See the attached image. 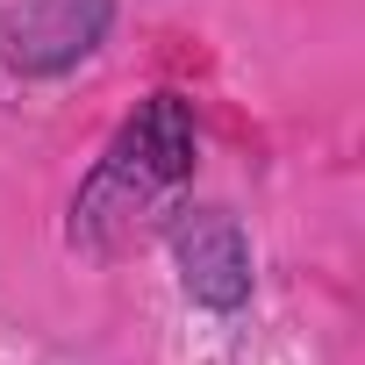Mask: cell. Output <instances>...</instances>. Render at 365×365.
I'll return each mask as SVG.
<instances>
[{
	"instance_id": "6da1fadb",
	"label": "cell",
	"mask_w": 365,
	"mask_h": 365,
	"mask_svg": "<svg viewBox=\"0 0 365 365\" xmlns=\"http://www.w3.org/2000/svg\"><path fill=\"white\" fill-rule=\"evenodd\" d=\"M187 172H194V115H187V101L150 93V101L122 122L115 150L93 165L86 194H79V208H72V237H86L93 251H115L122 237H136V222H143Z\"/></svg>"
},
{
	"instance_id": "7a4b0ae2",
	"label": "cell",
	"mask_w": 365,
	"mask_h": 365,
	"mask_svg": "<svg viewBox=\"0 0 365 365\" xmlns=\"http://www.w3.org/2000/svg\"><path fill=\"white\" fill-rule=\"evenodd\" d=\"M172 251H179V279L201 308H244L251 301V244L222 208H187L172 222Z\"/></svg>"
},
{
	"instance_id": "3957f363",
	"label": "cell",
	"mask_w": 365,
	"mask_h": 365,
	"mask_svg": "<svg viewBox=\"0 0 365 365\" xmlns=\"http://www.w3.org/2000/svg\"><path fill=\"white\" fill-rule=\"evenodd\" d=\"M101 22H108V0H43V8H29L15 22V58L29 72H51V65L93 51Z\"/></svg>"
}]
</instances>
